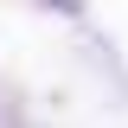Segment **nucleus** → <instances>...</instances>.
<instances>
[{"label":"nucleus","instance_id":"f257e3e1","mask_svg":"<svg viewBox=\"0 0 128 128\" xmlns=\"http://www.w3.org/2000/svg\"><path fill=\"white\" fill-rule=\"evenodd\" d=\"M58 6H70V13H77V6H83V0H58Z\"/></svg>","mask_w":128,"mask_h":128}]
</instances>
